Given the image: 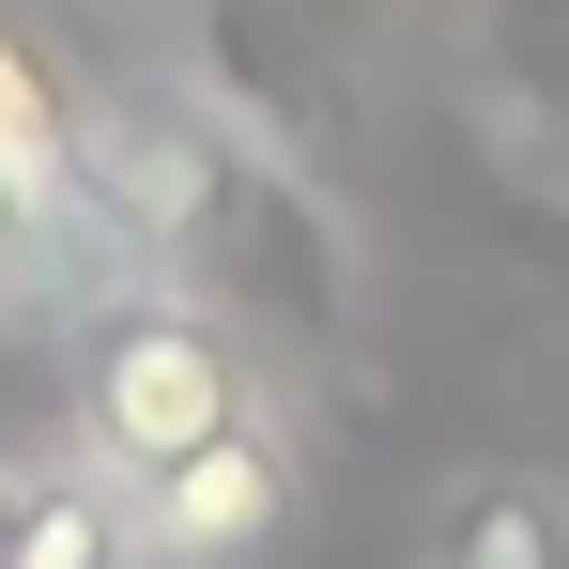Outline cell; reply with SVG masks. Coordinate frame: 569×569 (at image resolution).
<instances>
[{
    "label": "cell",
    "instance_id": "4",
    "mask_svg": "<svg viewBox=\"0 0 569 569\" xmlns=\"http://www.w3.org/2000/svg\"><path fill=\"white\" fill-rule=\"evenodd\" d=\"M416 569H569V492L539 462H462L416 523Z\"/></svg>",
    "mask_w": 569,
    "mask_h": 569
},
{
    "label": "cell",
    "instance_id": "6",
    "mask_svg": "<svg viewBox=\"0 0 569 569\" xmlns=\"http://www.w3.org/2000/svg\"><path fill=\"white\" fill-rule=\"evenodd\" d=\"M508 16H523V31H569V0H508Z\"/></svg>",
    "mask_w": 569,
    "mask_h": 569
},
{
    "label": "cell",
    "instance_id": "7",
    "mask_svg": "<svg viewBox=\"0 0 569 569\" xmlns=\"http://www.w3.org/2000/svg\"><path fill=\"white\" fill-rule=\"evenodd\" d=\"M16 492H31V462H16V447H0V508H16Z\"/></svg>",
    "mask_w": 569,
    "mask_h": 569
},
{
    "label": "cell",
    "instance_id": "3",
    "mask_svg": "<svg viewBox=\"0 0 569 569\" xmlns=\"http://www.w3.org/2000/svg\"><path fill=\"white\" fill-rule=\"evenodd\" d=\"M200 93L231 108L262 154H339L355 139V62H370V0H186Z\"/></svg>",
    "mask_w": 569,
    "mask_h": 569
},
{
    "label": "cell",
    "instance_id": "1",
    "mask_svg": "<svg viewBox=\"0 0 569 569\" xmlns=\"http://www.w3.org/2000/svg\"><path fill=\"white\" fill-rule=\"evenodd\" d=\"M62 416H78V462L139 508V539L186 555V569L247 555V539L278 523V492H292L278 431H262V385H247V339H231L186 278L93 292Z\"/></svg>",
    "mask_w": 569,
    "mask_h": 569
},
{
    "label": "cell",
    "instance_id": "5",
    "mask_svg": "<svg viewBox=\"0 0 569 569\" xmlns=\"http://www.w3.org/2000/svg\"><path fill=\"white\" fill-rule=\"evenodd\" d=\"M0 569H154V539H139V508L108 492L93 462H31V492L0 508Z\"/></svg>",
    "mask_w": 569,
    "mask_h": 569
},
{
    "label": "cell",
    "instance_id": "2",
    "mask_svg": "<svg viewBox=\"0 0 569 569\" xmlns=\"http://www.w3.org/2000/svg\"><path fill=\"white\" fill-rule=\"evenodd\" d=\"M0 247L31 262L47 292H123L154 278L108 216V123L78 108V78L47 62V31L0 0Z\"/></svg>",
    "mask_w": 569,
    "mask_h": 569
}]
</instances>
